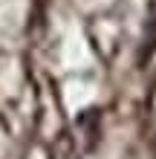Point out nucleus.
Wrapping results in <instances>:
<instances>
[{
    "label": "nucleus",
    "instance_id": "f257e3e1",
    "mask_svg": "<svg viewBox=\"0 0 156 159\" xmlns=\"http://www.w3.org/2000/svg\"><path fill=\"white\" fill-rule=\"evenodd\" d=\"M148 46H156V0L150 3V17H148Z\"/></svg>",
    "mask_w": 156,
    "mask_h": 159
}]
</instances>
